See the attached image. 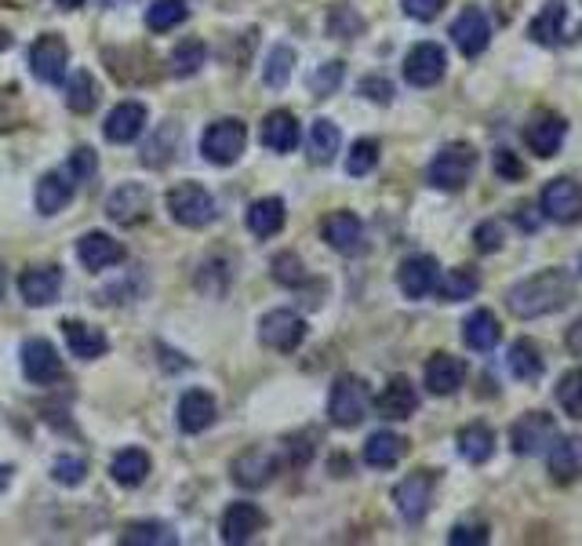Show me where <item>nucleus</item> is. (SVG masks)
Wrapping results in <instances>:
<instances>
[{"instance_id": "2", "label": "nucleus", "mask_w": 582, "mask_h": 546, "mask_svg": "<svg viewBox=\"0 0 582 546\" xmlns=\"http://www.w3.org/2000/svg\"><path fill=\"white\" fill-rule=\"evenodd\" d=\"M473 172H477V150L470 142H448L426 168V183L433 189H444V194H455L473 179Z\"/></svg>"}, {"instance_id": "11", "label": "nucleus", "mask_w": 582, "mask_h": 546, "mask_svg": "<svg viewBox=\"0 0 582 546\" xmlns=\"http://www.w3.org/2000/svg\"><path fill=\"white\" fill-rule=\"evenodd\" d=\"M520 135H525V146L536 153V157H557V150H561L568 139V121L553 110H536Z\"/></svg>"}, {"instance_id": "35", "label": "nucleus", "mask_w": 582, "mask_h": 546, "mask_svg": "<svg viewBox=\"0 0 582 546\" xmlns=\"http://www.w3.org/2000/svg\"><path fill=\"white\" fill-rule=\"evenodd\" d=\"M248 230H252L255 237H273V233H281L284 227V200L281 197H263V200H252V208H248Z\"/></svg>"}, {"instance_id": "58", "label": "nucleus", "mask_w": 582, "mask_h": 546, "mask_svg": "<svg viewBox=\"0 0 582 546\" xmlns=\"http://www.w3.org/2000/svg\"><path fill=\"white\" fill-rule=\"evenodd\" d=\"M514 219H517V227H520V230H536V227H539V219H536V216H528V205H525V208H517V216H514Z\"/></svg>"}, {"instance_id": "24", "label": "nucleus", "mask_w": 582, "mask_h": 546, "mask_svg": "<svg viewBox=\"0 0 582 546\" xmlns=\"http://www.w3.org/2000/svg\"><path fill=\"white\" fill-rule=\"evenodd\" d=\"M19 292L30 306H52L63 292V270L58 266H33L19 277Z\"/></svg>"}, {"instance_id": "22", "label": "nucleus", "mask_w": 582, "mask_h": 546, "mask_svg": "<svg viewBox=\"0 0 582 546\" xmlns=\"http://www.w3.org/2000/svg\"><path fill=\"white\" fill-rule=\"evenodd\" d=\"M266 528V514L255 503H230L222 514V543L241 546Z\"/></svg>"}, {"instance_id": "1", "label": "nucleus", "mask_w": 582, "mask_h": 546, "mask_svg": "<svg viewBox=\"0 0 582 546\" xmlns=\"http://www.w3.org/2000/svg\"><path fill=\"white\" fill-rule=\"evenodd\" d=\"M572 299H575L572 273L561 266H550V270L531 273L525 281H517L514 288L506 292V310L517 320H536V317L561 314Z\"/></svg>"}, {"instance_id": "28", "label": "nucleus", "mask_w": 582, "mask_h": 546, "mask_svg": "<svg viewBox=\"0 0 582 546\" xmlns=\"http://www.w3.org/2000/svg\"><path fill=\"white\" fill-rule=\"evenodd\" d=\"M404 452H408V441H404L400 434L394 430H378L364 441V462L372 470H389L397 467V462L404 459Z\"/></svg>"}, {"instance_id": "54", "label": "nucleus", "mask_w": 582, "mask_h": 546, "mask_svg": "<svg viewBox=\"0 0 582 546\" xmlns=\"http://www.w3.org/2000/svg\"><path fill=\"white\" fill-rule=\"evenodd\" d=\"M400 4H404V15H408V19L433 22L448 8V0H400Z\"/></svg>"}, {"instance_id": "32", "label": "nucleus", "mask_w": 582, "mask_h": 546, "mask_svg": "<svg viewBox=\"0 0 582 546\" xmlns=\"http://www.w3.org/2000/svg\"><path fill=\"white\" fill-rule=\"evenodd\" d=\"M63 331H66V342H69V350H74V358H80V361H95L110 350V342H106L102 331L85 325V320H66Z\"/></svg>"}, {"instance_id": "41", "label": "nucleus", "mask_w": 582, "mask_h": 546, "mask_svg": "<svg viewBox=\"0 0 582 546\" xmlns=\"http://www.w3.org/2000/svg\"><path fill=\"white\" fill-rule=\"evenodd\" d=\"M124 543L128 546H175L179 536H175L172 525H164V521H139L124 532Z\"/></svg>"}, {"instance_id": "36", "label": "nucleus", "mask_w": 582, "mask_h": 546, "mask_svg": "<svg viewBox=\"0 0 582 546\" xmlns=\"http://www.w3.org/2000/svg\"><path fill=\"white\" fill-rule=\"evenodd\" d=\"M74 200V183L63 172H47L37 183V211L41 216H58Z\"/></svg>"}, {"instance_id": "57", "label": "nucleus", "mask_w": 582, "mask_h": 546, "mask_svg": "<svg viewBox=\"0 0 582 546\" xmlns=\"http://www.w3.org/2000/svg\"><path fill=\"white\" fill-rule=\"evenodd\" d=\"M564 347H568V353H575V358H582V317L575 320L572 328L564 331Z\"/></svg>"}, {"instance_id": "30", "label": "nucleus", "mask_w": 582, "mask_h": 546, "mask_svg": "<svg viewBox=\"0 0 582 546\" xmlns=\"http://www.w3.org/2000/svg\"><path fill=\"white\" fill-rule=\"evenodd\" d=\"M263 146L273 153H292L299 146V121L292 110H273L263 121Z\"/></svg>"}, {"instance_id": "49", "label": "nucleus", "mask_w": 582, "mask_h": 546, "mask_svg": "<svg viewBox=\"0 0 582 546\" xmlns=\"http://www.w3.org/2000/svg\"><path fill=\"white\" fill-rule=\"evenodd\" d=\"M273 281L284 284V288H303L306 284V266L295 252H281L273 259Z\"/></svg>"}, {"instance_id": "34", "label": "nucleus", "mask_w": 582, "mask_h": 546, "mask_svg": "<svg viewBox=\"0 0 582 546\" xmlns=\"http://www.w3.org/2000/svg\"><path fill=\"white\" fill-rule=\"evenodd\" d=\"M437 295H441V303H462V299H473V295L481 292V273L473 266H455L448 270L441 281H437Z\"/></svg>"}, {"instance_id": "62", "label": "nucleus", "mask_w": 582, "mask_h": 546, "mask_svg": "<svg viewBox=\"0 0 582 546\" xmlns=\"http://www.w3.org/2000/svg\"><path fill=\"white\" fill-rule=\"evenodd\" d=\"M4 288H8V273H4V263H0V295H4Z\"/></svg>"}, {"instance_id": "21", "label": "nucleus", "mask_w": 582, "mask_h": 546, "mask_svg": "<svg viewBox=\"0 0 582 546\" xmlns=\"http://www.w3.org/2000/svg\"><path fill=\"white\" fill-rule=\"evenodd\" d=\"M375 412L383 415V419H411L415 412H419V390L411 386V379H389V383L383 386V394L375 397Z\"/></svg>"}, {"instance_id": "53", "label": "nucleus", "mask_w": 582, "mask_h": 546, "mask_svg": "<svg viewBox=\"0 0 582 546\" xmlns=\"http://www.w3.org/2000/svg\"><path fill=\"white\" fill-rule=\"evenodd\" d=\"M473 244H477V252L484 255L498 252V248H503V222H495V219L481 222V227L473 230Z\"/></svg>"}, {"instance_id": "25", "label": "nucleus", "mask_w": 582, "mask_h": 546, "mask_svg": "<svg viewBox=\"0 0 582 546\" xmlns=\"http://www.w3.org/2000/svg\"><path fill=\"white\" fill-rule=\"evenodd\" d=\"M219 419V405L208 390H186L179 401V426L183 434H205Z\"/></svg>"}, {"instance_id": "26", "label": "nucleus", "mask_w": 582, "mask_h": 546, "mask_svg": "<svg viewBox=\"0 0 582 546\" xmlns=\"http://www.w3.org/2000/svg\"><path fill=\"white\" fill-rule=\"evenodd\" d=\"M550 481L572 484L582 478V437H557L550 445Z\"/></svg>"}, {"instance_id": "56", "label": "nucleus", "mask_w": 582, "mask_h": 546, "mask_svg": "<svg viewBox=\"0 0 582 546\" xmlns=\"http://www.w3.org/2000/svg\"><path fill=\"white\" fill-rule=\"evenodd\" d=\"M495 172L503 175V179H525V164H517V157L509 150H495Z\"/></svg>"}, {"instance_id": "42", "label": "nucleus", "mask_w": 582, "mask_h": 546, "mask_svg": "<svg viewBox=\"0 0 582 546\" xmlns=\"http://www.w3.org/2000/svg\"><path fill=\"white\" fill-rule=\"evenodd\" d=\"M205 58H208V47H205V41H183L179 47L172 52V58H168V66H172V74L175 77H194L200 66H205Z\"/></svg>"}, {"instance_id": "6", "label": "nucleus", "mask_w": 582, "mask_h": 546, "mask_svg": "<svg viewBox=\"0 0 582 546\" xmlns=\"http://www.w3.org/2000/svg\"><path fill=\"white\" fill-rule=\"evenodd\" d=\"M561 437L557 419L550 412H525L520 419L509 426V445L517 456H542L550 452V445Z\"/></svg>"}, {"instance_id": "59", "label": "nucleus", "mask_w": 582, "mask_h": 546, "mask_svg": "<svg viewBox=\"0 0 582 546\" xmlns=\"http://www.w3.org/2000/svg\"><path fill=\"white\" fill-rule=\"evenodd\" d=\"M55 8H63V11H77V8H85V0H55Z\"/></svg>"}, {"instance_id": "48", "label": "nucleus", "mask_w": 582, "mask_h": 546, "mask_svg": "<svg viewBox=\"0 0 582 546\" xmlns=\"http://www.w3.org/2000/svg\"><path fill=\"white\" fill-rule=\"evenodd\" d=\"M342 77H347V66L339 63V58H331V63H325L317 69V74H310V91L317 95V99H328V95H336L339 85H342Z\"/></svg>"}, {"instance_id": "23", "label": "nucleus", "mask_w": 582, "mask_h": 546, "mask_svg": "<svg viewBox=\"0 0 582 546\" xmlns=\"http://www.w3.org/2000/svg\"><path fill=\"white\" fill-rule=\"evenodd\" d=\"M142 132H146V106H142V102H121V106H113V110L106 113L102 135L110 142H117V146L135 142Z\"/></svg>"}, {"instance_id": "60", "label": "nucleus", "mask_w": 582, "mask_h": 546, "mask_svg": "<svg viewBox=\"0 0 582 546\" xmlns=\"http://www.w3.org/2000/svg\"><path fill=\"white\" fill-rule=\"evenodd\" d=\"M11 484V467H4V462H0V492H4Z\"/></svg>"}, {"instance_id": "4", "label": "nucleus", "mask_w": 582, "mask_h": 546, "mask_svg": "<svg viewBox=\"0 0 582 546\" xmlns=\"http://www.w3.org/2000/svg\"><path fill=\"white\" fill-rule=\"evenodd\" d=\"M248 146V128L244 121H237V117H222L205 132L200 139V153H205L208 164H216V168H230V164L241 161V153Z\"/></svg>"}, {"instance_id": "12", "label": "nucleus", "mask_w": 582, "mask_h": 546, "mask_svg": "<svg viewBox=\"0 0 582 546\" xmlns=\"http://www.w3.org/2000/svg\"><path fill=\"white\" fill-rule=\"evenodd\" d=\"M69 66V47L58 33H44V37L30 47V69L41 85H63Z\"/></svg>"}, {"instance_id": "16", "label": "nucleus", "mask_w": 582, "mask_h": 546, "mask_svg": "<svg viewBox=\"0 0 582 546\" xmlns=\"http://www.w3.org/2000/svg\"><path fill=\"white\" fill-rule=\"evenodd\" d=\"M124 244L117 241V237L102 233V230H91L77 241V259L80 266L91 270V273H102V270H113L117 263H124Z\"/></svg>"}, {"instance_id": "40", "label": "nucleus", "mask_w": 582, "mask_h": 546, "mask_svg": "<svg viewBox=\"0 0 582 546\" xmlns=\"http://www.w3.org/2000/svg\"><path fill=\"white\" fill-rule=\"evenodd\" d=\"M186 19H189L186 0H153V4L146 8V26L153 33H168L175 26H183Z\"/></svg>"}, {"instance_id": "18", "label": "nucleus", "mask_w": 582, "mask_h": 546, "mask_svg": "<svg viewBox=\"0 0 582 546\" xmlns=\"http://www.w3.org/2000/svg\"><path fill=\"white\" fill-rule=\"evenodd\" d=\"M320 237L328 241V248H336L339 255H358L364 244V222L353 211H331L320 222Z\"/></svg>"}, {"instance_id": "17", "label": "nucleus", "mask_w": 582, "mask_h": 546, "mask_svg": "<svg viewBox=\"0 0 582 546\" xmlns=\"http://www.w3.org/2000/svg\"><path fill=\"white\" fill-rule=\"evenodd\" d=\"M451 41L466 58H477L484 47L492 44V22L481 8H466L462 15L451 22Z\"/></svg>"}, {"instance_id": "8", "label": "nucleus", "mask_w": 582, "mask_h": 546, "mask_svg": "<svg viewBox=\"0 0 582 546\" xmlns=\"http://www.w3.org/2000/svg\"><path fill=\"white\" fill-rule=\"evenodd\" d=\"M444 74H448V52L441 44L422 41V44H415L408 55H404V80H408L411 88L441 85Z\"/></svg>"}, {"instance_id": "7", "label": "nucleus", "mask_w": 582, "mask_h": 546, "mask_svg": "<svg viewBox=\"0 0 582 546\" xmlns=\"http://www.w3.org/2000/svg\"><path fill=\"white\" fill-rule=\"evenodd\" d=\"M433 489H437V473L433 470H415V473H408V478H404L397 489H394L397 514L408 521V525H419V521L430 514Z\"/></svg>"}, {"instance_id": "37", "label": "nucleus", "mask_w": 582, "mask_h": 546, "mask_svg": "<svg viewBox=\"0 0 582 546\" xmlns=\"http://www.w3.org/2000/svg\"><path fill=\"white\" fill-rule=\"evenodd\" d=\"M339 146H342V132L336 124L328 121V117H320L310 128V139H306V153H310L314 164H331L339 157Z\"/></svg>"}, {"instance_id": "27", "label": "nucleus", "mask_w": 582, "mask_h": 546, "mask_svg": "<svg viewBox=\"0 0 582 546\" xmlns=\"http://www.w3.org/2000/svg\"><path fill=\"white\" fill-rule=\"evenodd\" d=\"M564 26H568V4L564 0H550V4H542L539 15L528 22V37L542 47H557L564 41Z\"/></svg>"}, {"instance_id": "39", "label": "nucleus", "mask_w": 582, "mask_h": 546, "mask_svg": "<svg viewBox=\"0 0 582 546\" xmlns=\"http://www.w3.org/2000/svg\"><path fill=\"white\" fill-rule=\"evenodd\" d=\"M179 135H183V128L175 121L157 128V135L142 146V164H150V168H164V164H172L175 150H179Z\"/></svg>"}, {"instance_id": "47", "label": "nucleus", "mask_w": 582, "mask_h": 546, "mask_svg": "<svg viewBox=\"0 0 582 546\" xmlns=\"http://www.w3.org/2000/svg\"><path fill=\"white\" fill-rule=\"evenodd\" d=\"M378 164V142L375 139H358L350 146V157H347V175H353V179H361V175H367Z\"/></svg>"}, {"instance_id": "10", "label": "nucleus", "mask_w": 582, "mask_h": 546, "mask_svg": "<svg viewBox=\"0 0 582 546\" xmlns=\"http://www.w3.org/2000/svg\"><path fill=\"white\" fill-rule=\"evenodd\" d=\"M259 339H263V347H270V350L292 353L303 347L306 320L295 310H270L263 320H259Z\"/></svg>"}, {"instance_id": "13", "label": "nucleus", "mask_w": 582, "mask_h": 546, "mask_svg": "<svg viewBox=\"0 0 582 546\" xmlns=\"http://www.w3.org/2000/svg\"><path fill=\"white\" fill-rule=\"evenodd\" d=\"M63 372H66L63 358H58V350L47 339H30L26 347H22V375H26L30 383L52 386L63 379Z\"/></svg>"}, {"instance_id": "14", "label": "nucleus", "mask_w": 582, "mask_h": 546, "mask_svg": "<svg viewBox=\"0 0 582 546\" xmlns=\"http://www.w3.org/2000/svg\"><path fill=\"white\" fill-rule=\"evenodd\" d=\"M106 216H110L117 227H135L150 216V189L142 183H121L106 197Z\"/></svg>"}, {"instance_id": "33", "label": "nucleus", "mask_w": 582, "mask_h": 546, "mask_svg": "<svg viewBox=\"0 0 582 546\" xmlns=\"http://www.w3.org/2000/svg\"><path fill=\"white\" fill-rule=\"evenodd\" d=\"M506 368L509 375L520 379V383H539L542 379V353L531 339H517L506 353Z\"/></svg>"}, {"instance_id": "52", "label": "nucleus", "mask_w": 582, "mask_h": 546, "mask_svg": "<svg viewBox=\"0 0 582 546\" xmlns=\"http://www.w3.org/2000/svg\"><path fill=\"white\" fill-rule=\"evenodd\" d=\"M95 172H99V153L91 146H77L69 153V175H74V183H88Z\"/></svg>"}, {"instance_id": "43", "label": "nucleus", "mask_w": 582, "mask_h": 546, "mask_svg": "<svg viewBox=\"0 0 582 546\" xmlns=\"http://www.w3.org/2000/svg\"><path fill=\"white\" fill-rule=\"evenodd\" d=\"M66 106L74 113H91L95 106H99V88H95V80L88 69H77V77L69 80L66 88Z\"/></svg>"}, {"instance_id": "15", "label": "nucleus", "mask_w": 582, "mask_h": 546, "mask_svg": "<svg viewBox=\"0 0 582 546\" xmlns=\"http://www.w3.org/2000/svg\"><path fill=\"white\" fill-rule=\"evenodd\" d=\"M281 467V456L266 452V448H248V452H241L233 459V484L237 489H266V484L273 481V473H277Z\"/></svg>"}, {"instance_id": "9", "label": "nucleus", "mask_w": 582, "mask_h": 546, "mask_svg": "<svg viewBox=\"0 0 582 546\" xmlns=\"http://www.w3.org/2000/svg\"><path fill=\"white\" fill-rule=\"evenodd\" d=\"M539 208L546 219L561 222V227H572V222H582V186L575 179H550L539 194Z\"/></svg>"}, {"instance_id": "29", "label": "nucleus", "mask_w": 582, "mask_h": 546, "mask_svg": "<svg viewBox=\"0 0 582 546\" xmlns=\"http://www.w3.org/2000/svg\"><path fill=\"white\" fill-rule=\"evenodd\" d=\"M498 339H503V325L492 310H473L466 320H462V342L470 350H495Z\"/></svg>"}, {"instance_id": "20", "label": "nucleus", "mask_w": 582, "mask_h": 546, "mask_svg": "<svg viewBox=\"0 0 582 546\" xmlns=\"http://www.w3.org/2000/svg\"><path fill=\"white\" fill-rule=\"evenodd\" d=\"M422 379L433 397H451L462 383H466V361L451 358V353H433V358L426 361Z\"/></svg>"}, {"instance_id": "46", "label": "nucleus", "mask_w": 582, "mask_h": 546, "mask_svg": "<svg viewBox=\"0 0 582 546\" xmlns=\"http://www.w3.org/2000/svg\"><path fill=\"white\" fill-rule=\"evenodd\" d=\"M292 66H295V52L288 44H277L266 58V69H263V80L270 88H288L292 80Z\"/></svg>"}, {"instance_id": "50", "label": "nucleus", "mask_w": 582, "mask_h": 546, "mask_svg": "<svg viewBox=\"0 0 582 546\" xmlns=\"http://www.w3.org/2000/svg\"><path fill=\"white\" fill-rule=\"evenodd\" d=\"M52 478L63 484V489H77V484H85L88 478V462L77 456H58L52 462Z\"/></svg>"}, {"instance_id": "38", "label": "nucleus", "mask_w": 582, "mask_h": 546, "mask_svg": "<svg viewBox=\"0 0 582 546\" xmlns=\"http://www.w3.org/2000/svg\"><path fill=\"white\" fill-rule=\"evenodd\" d=\"M113 481L121 484V489H139L142 481H146L150 473V456L142 452V448H124V452L113 456Z\"/></svg>"}, {"instance_id": "55", "label": "nucleus", "mask_w": 582, "mask_h": 546, "mask_svg": "<svg viewBox=\"0 0 582 546\" xmlns=\"http://www.w3.org/2000/svg\"><path fill=\"white\" fill-rule=\"evenodd\" d=\"M361 95H364V99L378 102V106H389V102H394V85H389L386 77H364L361 80Z\"/></svg>"}, {"instance_id": "5", "label": "nucleus", "mask_w": 582, "mask_h": 546, "mask_svg": "<svg viewBox=\"0 0 582 546\" xmlns=\"http://www.w3.org/2000/svg\"><path fill=\"white\" fill-rule=\"evenodd\" d=\"M168 211L179 227L200 230L216 219V197H211L200 183H179V186H172V194H168Z\"/></svg>"}, {"instance_id": "51", "label": "nucleus", "mask_w": 582, "mask_h": 546, "mask_svg": "<svg viewBox=\"0 0 582 546\" xmlns=\"http://www.w3.org/2000/svg\"><path fill=\"white\" fill-rule=\"evenodd\" d=\"M451 546H484L488 543V525L484 521H459L455 528L448 532Z\"/></svg>"}, {"instance_id": "45", "label": "nucleus", "mask_w": 582, "mask_h": 546, "mask_svg": "<svg viewBox=\"0 0 582 546\" xmlns=\"http://www.w3.org/2000/svg\"><path fill=\"white\" fill-rule=\"evenodd\" d=\"M328 33H331V37H339V41L361 37V33H364L361 11L353 4H336V8H331V15H328Z\"/></svg>"}, {"instance_id": "44", "label": "nucleus", "mask_w": 582, "mask_h": 546, "mask_svg": "<svg viewBox=\"0 0 582 546\" xmlns=\"http://www.w3.org/2000/svg\"><path fill=\"white\" fill-rule=\"evenodd\" d=\"M557 405L564 408V415H572V419H582V364L568 368L557 379Z\"/></svg>"}, {"instance_id": "3", "label": "nucleus", "mask_w": 582, "mask_h": 546, "mask_svg": "<svg viewBox=\"0 0 582 546\" xmlns=\"http://www.w3.org/2000/svg\"><path fill=\"white\" fill-rule=\"evenodd\" d=\"M367 405H372V394H367L364 379L358 375H339L331 383V397H328V419L342 426V430H353V426L364 423Z\"/></svg>"}, {"instance_id": "31", "label": "nucleus", "mask_w": 582, "mask_h": 546, "mask_svg": "<svg viewBox=\"0 0 582 546\" xmlns=\"http://www.w3.org/2000/svg\"><path fill=\"white\" fill-rule=\"evenodd\" d=\"M459 456L466 459V462H488L495 456V430L488 423H470V426H462L459 430Z\"/></svg>"}, {"instance_id": "61", "label": "nucleus", "mask_w": 582, "mask_h": 546, "mask_svg": "<svg viewBox=\"0 0 582 546\" xmlns=\"http://www.w3.org/2000/svg\"><path fill=\"white\" fill-rule=\"evenodd\" d=\"M102 4H110V8H124V4H135V0H102Z\"/></svg>"}, {"instance_id": "19", "label": "nucleus", "mask_w": 582, "mask_h": 546, "mask_svg": "<svg viewBox=\"0 0 582 546\" xmlns=\"http://www.w3.org/2000/svg\"><path fill=\"white\" fill-rule=\"evenodd\" d=\"M437 281H441V266H437L433 255H411L397 270V284L408 299H426L437 288Z\"/></svg>"}]
</instances>
